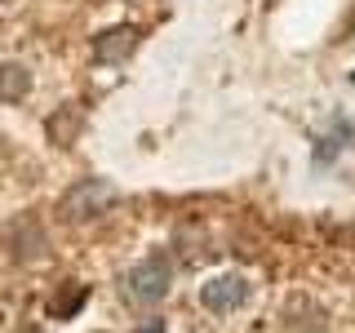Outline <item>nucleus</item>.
Returning a JSON list of instances; mask_svg holds the SVG:
<instances>
[{"instance_id":"f257e3e1","label":"nucleus","mask_w":355,"mask_h":333,"mask_svg":"<svg viewBox=\"0 0 355 333\" xmlns=\"http://www.w3.org/2000/svg\"><path fill=\"white\" fill-rule=\"evenodd\" d=\"M169 284H173L169 253H151V258H142L138 266H129V271L120 275V293H125V302H133V307H155V302H164Z\"/></svg>"},{"instance_id":"f03ea898","label":"nucleus","mask_w":355,"mask_h":333,"mask_svg":"<svg viewBox=\"0 0 355 333\" xmlns=\"http://www.w3.org/2000/svg\"><path fill=\"white\" fill-rule=\"evenodd\" d=\"M111 205H116V187H111L107 178H80V182L58 200V214H62V222H94V218H103Z\"/></svg>"},{"instance_id":"7ed1b4c3","label":"nucleus","mask_w":355,"mask_h":333,"mask_svg":"<svg viewBox=\"0 0 355 333\" xmlns=\"http://www.w3.org/2000/svg\"><path fill=\"white\" fill-rule=\"evenodd\" d=\"M249 293H253V284L244 280L240 271H218V275H209V280L200 284V302H205V311H214V316L240 311L249 302Z\"/></svg>"},{"instance_id":"20e7f679","label":"nucleus","mask_w":355,"mask_h":333,"mask_svg":"<svg viewBox=\"0 0 355 333\" xmlns=\"http://www.w3.org/2000/svg\"><path fill=\"white\" fill-rule=\"evenodd\" d=\"M138 49V27H107L94 36V58L98 62H125Z\"/></svg>"},{"instance_id":"39448f33","label":"nucleus","mask_w":355,"mask_h":333,"mask_svg":"<svg viewBox=\"0 0 355 333\" xmlns=\"http://www.w3.org/2000/svg\"><path fill=\"white\" fill-rule=\"evenodd\" d=\"M85 302H89V284H80V280H62V284H58V293L44 302V311H49L53 320H71Z\"/></svg>"},{"instance_id":"423d86ee","label":"nucleus","mask_w":355,"mask_h":333,"mask_svg":"<svg viewBox=\"0 0 355 333\" xmlns=\"http://www.w3.org/2000/svg\"><path fill=\"white\" fill-rule=\"evenodd\" d=\"M31 94V71L22 62H0V103H22Z\"/></svg>"},{"instance_id":"0eeeda50","label":"nucleus","mask_w":355,"mask_h":333,"mask_svg":"<svg viewBox=\"0 0 355 333\" xmlns=\"http://www.w3.org/2000/svg\"><path fill=\"white\" fill-rule=\"evenodd\" d=\"M9 249H14L22 262H27V258H36V253L44 249V231H40V227H36L31 218H22L18 227L9 231Z\"/></svg>"},{"instance_id":"6e6552de","label":"nucleus","mask_w":355,"mask_h":333,"mask_svg":"<svg viewBox=\"0 0 355 333\" xmlns=\"http://www.w3.org/2000/svg\"><path fill=\"white\" fill-rule=\"evenodd\" d=\"M76 129H80V111H76V107H67V111H58V116L49 120V133L62 142V147L71 142V133H76Z\"/></svg>"},{"instance_id":"1a4fd4ad","label":"nucleus","mask_w":355,"mask_h":333,"mask_svg":"<svg viewBox=\"0 0 355 333\" xmlns=\"http://www.w3.org/2000/svg\"><path fill=\"white\" fill-rule=\"evenodd\" d=\"M133 333H169V325H164V320H155V316H151V320H142V325L133 329Z\"/></svg>"},{"instance_id":"9d476101","label":"nucleus","mask_w":355,"mask_h":333,"mask_svg":"<svg viewBox=\"0 0 355 333\" xmlns=\"http://www.w3.org/2000/svg\"><path fill=\"white\" fill-rule=\"evenodd\" d=\"M22 333H40V329H22Z\"/></svg>"}]
</instances>
